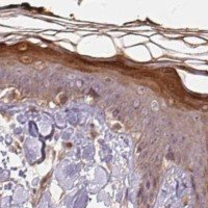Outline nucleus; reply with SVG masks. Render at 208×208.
I'll return each instance as SVG.
<instances>
[{
    "label": "nucleus",
    "mask_w": 208,
    "mask_h": 208,
    "mask_svg": "<svg viewBox=\"0 0 208 208\" xmlns=\"http://www.w3.org/2000/svg\"><path fill=\"white\" fill-rule=\"evenodd\" d=\"M20 61L22 64H25V65H30V64H32L35 60H33V58L30 57V56H21L20 57Z\"/></svg>",
    "instance_id": "obj_1"
},
{
    "label": "nucleus",
    "mask_w": 208,
    "mask_h": 208,
    "mask_svg": "<svg viewBox=\"0 0 208 208\" xmlns=\"http://www.w3.org/2000/svg\"><path fill=\"white\" fill-rule=\"evenodd\" d=\"M33 67H35V69H36V70H43L45 68V64L43 63L42 60L33 61Z\"/></svg>",
    "instance_id": "obj_3"
},
{
    "label": "nucleus",
    "mask_w": 208,
    "mask_h": 208,
    "mask_svg": "<svg viewBox=\"0 0 208 208\" xmlns=\"http://www.w3.org/2000/svg\"><path fill=\"white\" fill-rule=\"evenodd\" d=\"M158 71H159V72H162L164 74H166V75H172L173 76V74H175V75H176L175 70L171 69V68H161V69H159Z\"/></svg>",
    "instance_id": "obj_2"
},
{
    "label": "nucleus",
    "mask_w": 208,
    "mask_h": 208,
    "mask_svg": "<svg viewBox=\"0 0 208 208\" xmlns=\"http://www.w3.org/2000/svg\"><path fill=\"white\" fill-rule=\"evenodd\" d=\"M17 48H18V50H19V51H25L26 49H27V45H25V44H20Z\"/></svg>",
    "instance_id": "obj_4"
},
{
    "label": "nucleus",
    "mask_w": 208,
    "mask_h": 208,
    "mask_svg": "<svg viewBox=\"0 0 208 208\" xmlns=\"http://www.w3.org/2000/svg\"><path fill=\"white\" fill-rule=\"evenodd\" d=\"M203 109H204V110L207 109V106H206V105H204V106H203Z\"/></svg>",
    "instance_id": "obj_5"
}]
</instances>
